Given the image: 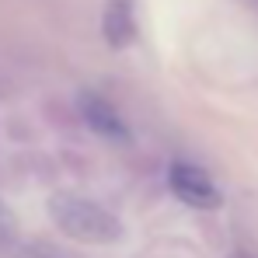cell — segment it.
Masks as SVG:
<instances>
[{
  "mask_svg": "<svg viewBox=\"0 0 258 258\" xmlns=\"http://www.w3.org/2000/svg\"><path fill=\"white\" fill-rule=\"evenodd\" d=\"M49 220L59 227V234H67L77 244H115L122 237V223L112 210L70 192L49 199Z\"/></svg>",
  "mask_w": 258,
  "mask_h": 258,
  "instance_id": "cell-1",
  "label": "cell"
},
{
  "mask_svg": "<svg viewBox=\"0 0 258 258\" xmlns=\"http://www.w3.org/2000/svg\"><path fill=\"white\" fill-rule=\"evenodd\" d=\"M168 185H171L174 196L185 206H192V210H216L220 206V188L213 185V178L203 168H196V164H185V161L171 164Z\"/></svg>",
  "mask_w": 258,
  "mask_h": 258,
  "instance_id": "cell-2",
  "label": "cell"
},
{
  "mask_svg": "<svg viewBox=\"0 0 258 258\" xmlns=\"http://www.w3.org/2000/svg\"><path fill=\"white\" fill-rule=\"evenodd\" d=\"M77 108H81V119L87 122V129H94L98 136L115 140V143H126L129 140V129H126V122H122V115H119L115 105L105 101L101 94L84 91V94L77 98Z\"/></svg>",
  "mask_w": 258,
  "mask_h": 258,
  "instance_id": "cell-3",
  "label": "cell"
},
{
  "mask_svg": "<svg viewBox=\"0 0 258 258\" xmlns=\"http://www.w3.org/2000/svg\"><path fill=\"white\" fill-rule=\"evenodd\" d=\"M101 32L105 42L122 49L136 39V4L133 0H108L105 14H101Z\"/></svg>",
  "mask_w": 258,
  "mask_h": 258,
  "instance_id": "cell-4",
  "label": "cell"
},
{
  "mask_svg": "<svg viewBox=\"0 0 258 258\" xmlns=\"http://www.w3.org/2000/svg\"><path fill=\"white\" fill-rule=\"evenodd\" d=\"M14 234H18V220H14V213L0 203V244L14 241Z\"/></svg>",
  "mask_w": 258,
  "mask_h": 258,
  "instance_id": "cell-5",
  "label": "cell"
},
{
  "mask_svg": "<svg viewBox=\"0 0 258 258\" xmlns=\"http://www.w3.org/2000/svg\"><path fill=\"white\" fill-rule=\"evenodd\" d=\"M230 258H255V255H251V251H234Z\"/></svg>",
  "mask_w": 258,
  "mask_h": 258,
  "instance_id": "cell-6",
  "label": "cell"
}]
</instances>
